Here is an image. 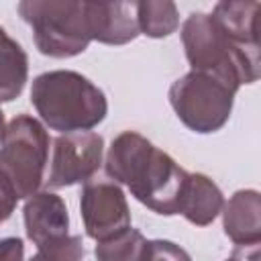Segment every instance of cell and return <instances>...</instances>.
Instances as JSON below:
<instances>
[{
	"mask_svg": "<svg viewBox=\"0 0 261 261\" xmlns=\"http://www.w3.org/2000/svg\"><path fill=\"white\" fill-rule=\"evenodd\" d=\"M106 171L157 214H179L188 171L135 130L120 133L106 155Z\"/></svg>",
	"mask_w": 261,
	"mask_h": 261,
	"instance_id": "1",
	"label": "cell"
},
{
	"mask_svg": "<svg viewBox=\"0 0 261 261\" xmlns=\"http://www.w3.org/2000/svg\"><path fill=\"white\" fill-rule=\"evenodd\" d=\"M31 102L49 128L65 135L94 128L108 112L104 92L82 73L69 69L37 75L31 88Z\"/></svg>",
	"mask_w": 261,
	"mask_h": 261,
	"instance_id": "2",
	"label": "cell"
},
{
	"mask_svg": "<svg viewBox=\"0 0 261 261\" xmlns=\"http://www.w3.org/2000/svg\"><path fill=\"white\" fill-rule=\"evenodd\" d=\"M181 41L192 71L212 73L230 86L259 80V51L237 45L206 12H192L181 27Z\"/></svg>",
	"mask_w": 261,
	"mask_h": 261,
	"instance_id": "3",
	"label": "cell"
},
{
	"mask_svg": "<svg viewBox=\"0 0 261 261\" xmlns=\"http://www.w3.org/2000/svg\"><path fill=\"white\" fill-rule=\"evenodd\" d=\"M18 14L33 29V39L43 55L67 59L84 53L90 33L84 2L75 0H22Z\"/></svg>",
	"mask_w": 261,
	"mask_h": 261,
	"instance_id": "4",
	"label": "cell"
},
{
	"mask_svg": "<svg viewBox=\"0 0 261 261\" xmlns=\"http://www.w3.org/2000/svg\"><path fill=\"white\" fill-rule=\"evenodd\" d=\"M237 90L212 73L190 71L171 84L169 102L190 130L206 135L226 124Z\"/></svg>",
	"mask_w": 261,
	"mask_h": 261,
	"instance_id": "5",
	"label": "cell"
},
{
	"mask_svg": "<svg viewBox=\"0 0 261 261\" xmlns=\"http://www.w3.org/2000/svg\"><path fill=\"white\" fill-rule=\"evenodd\" d=\"M49 155V135L45 126L29 116H14L2 139L0 147V173L12 184L18 198L37 194Z\"/></svg>",
	"mask_w": 261,
	"mask_h": 261,
	"instance_id": "6",
	"label": "cell"
},
{
	"mask_svg": "<svg viewBox=\"0 0 261 261\" xmlns=\"http://www.w3.org/2000/svg\"><path fill=\"white\" fill-rule=\"evenodd\" d=\"M53 159L47 186L65 188L80 181H90V177L100 169L104 139L98 133H67L55 139Z\"/></svg>",
	"mask_w": 261,
	"mask_h": 261,
	"instance_id": "7",
	"label": "cell"
},
{
	"mask_svg": "<svg viewBox=\"0 0 261 261\" xmlns=\"http://www.w3.org/2000/svg\"><path fill=\"white\" fill-rule=\"evenodd\" d=\"M86 234L94 241H106L130 226V212L122 190L114 181H86L80 198Z\"/></svg>",
	"mask_w": 261,
	"mask_h": 261,
	"instance_id": "8",
	"label": "cell"
},
{
	"mask_svg": "<svg viewBox=\"0 0 261 261\" xmlns=\"http://www.w3.org/2000/svg\"><path fill=\"white\" fill-rule=\"evenodd\" d=\"M86 24L92 41L124 45L137 39V2H84Z\"/></svg>",
	"mask_w": 261,
	"mask_h": 261,
	"instance_id": "9",
	"label": "cell"
},
{
	"mask_svg": "<svg viewBox=\"0 0 261 261\" xmlns=\"http://www.w3.org/2000/svg\"><path fill=\"white\" fill-rule=\"evenodd\" d=\"M24 230L39 249L67 237L69 214L65 202L53 192H37L24 204Z\"/></svg>",
	"mask_w": 261,
	"mask_h": 261,
	"instance_id": "10",
	"label": "cell"
},
{
	"mask_svg": "<svg viewBox=\"0 0 261 261\" xmlns=\"http://www.w3.org/2000/svg\"><path fill=\"white\" fill-rule=\"evenodd\" d=\"M224 234L239 247H255L261 241V196L257 190H239L222 206Z\"/></svg>",
	"mask_w": 261,
	"mask_h": 261,
	"instance_id": "11",
	"label": "cell"
},
{
	"mask_svg": "<svg viewBox=\"0 0 261 261\" xmlns=\"http://www.w3.org/2000/svg\"><path fill=\"white\" fill-rule=\"evenodd\" d=\"M259 10L257 0H222L210 16L237 45L259 51Z\"/></svg>",
	"mask_w": 261,
	"mask_h": 261,
	"instance_id": "12",
	"label": "cell"
},
{
	"mask_svg": "<svg viewBox=\"0 0 261 261\" xmlns=\"http://www.w3.org/2000/svg\"><path fill=\"white\" fill-rule=\"evenodd\" d=\"M224 198L220 188L204 173H190L184 200H181V210L184 218L196 226H208L222 210Z\"/></svg>",
	"mask_w": 261,
	"mask_h": 261,
	"instance_id": "13",
	"label": "cell"
},
{
	"mask_svg": "<svg viewBox=\"0 0 261 261\" xmlns=\"http://www.w3.org/2000/svg\"><path fill=\"white\" fill-rule=\"evenodd\" d=\"M27 75L29 59L24 49L0 27V102H10L20 96Z\"/></svg>",
	"mask_w": 261,
	"mask_h": 261,
	"instance_id": "14",
	"label": "cell"
},
{
	"mask_svg": "<svg viewBox=\"0 0 261 261\" xmlns=\"http://www.w3.org/2000/svg\"><path fill=\"white\" fill-rule=\"evenodd\" d=\"M137 24H139V33L151 39L169 37L179 24L177 6L169 0L137 2Z\"/></svg>",
	"mask_w": 261,
	"mask_h": 261,
	"instance_id": "15",
	"label": "cell"
},
{
	"mask_svg": "<svg viewBox=\"0 0 261 261\" xmlns=\"http://www.w3.org/2000/svg\"><path fill=\"white\" fill-rule=\"evenodd\" d=\"M94 253L98 261H147L149 241L128 226L106 241H98Z\"/></svg>",
	"mask_w": 261,
	"mask_h": 261,
	"instance_id": "16",
	"label": "cell"
},
{
	"mask_svg": "<svg viewBox=\"0 0 261 261\" xmlns=\"http://www.w3.org/2000/svg\"><path fill=\"white\" fill-rule=\"evenodd\" d=\"M84 243L80 237H63L37 249L31 261H82Z\"/></svg>",
	"mask_w": 261,
	"mask_h": 261,
	"instance_id": "17",
	"label": "cell"
},
{
	"mask_svg": "<svg viewBox=\"0 0 261 261\" xmlns=\"http://www.w3.org/2000/svg\"><path fill=\"white\" fill-rule=\"evenodd\" d=\"M147 261H192V257L179 245L171 241L155 239V241H149Z\"/></svg>",
	"mask_w": 261,
	"mask_h": 261,
	"instance_id": "18",
	"label": "cell"
},
{
	"mask_svg": "<svg viewBox=\"0 0 261 261\" xmlns=\"http://www.w3.org/2000/svg\"><path fill=\"white\" fill-rule=\"evenodd\" d=\"M18 200H20V198H18L16 190L12 188V184L0 173V224L6 222V220L12 216V212H14Z\"/></svg>",
	"mask_w": 261,
	"mask_h": 261,
	"instance_id": "19",
	"label": "cell"
},
{
	"mask_svg": "<svg viewBox=\"0 0 261 261\" xmlns=\"http://www.w3.org/2000/svg\"><path fill=\"white\" fill-rule=\"evenodd\" d=\"M0 261H24V245L16 237L0 239Z\"/></svg>",
	"mask_w": 261,
	"mask_h": 261,
	"instance_id": "20",
	"label": "cell"
},
{
	"mask_svg": "<svg viewBox=\"0 0 261 261\" xmlns=\"http://www.w3.org/2000/svg\"><path fill=\"white\" fill-rule=\"evenodd\" d=\"M226 261H259V245H255V247H245V251L241 253V251H237L230 259H226Z\"/></svg>",
	"mask_w": 261,
	"mask_h": 261,
	"instance_id": "21",
	"label": "cell"
},
{
	"mask_svg": "<svg viewBox=\"0 0 261 261\" xmlns=\"http://www.w3.org/2000/svg\"><path fill=\"white\" fill-rule=\"evenodd\" d=\"M4 130H6V126H4V114H2V110H0V143H2V139H4Z\"/></svg>",
	"mask_w": 261,
	"mask_h": 261,
	"instance_id": "22",
	"label": "cell"
}]
</instances>
